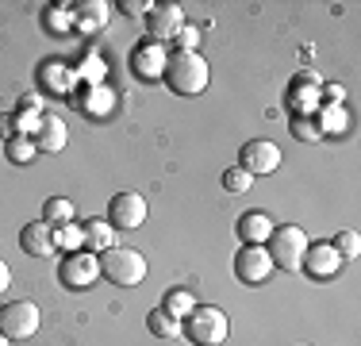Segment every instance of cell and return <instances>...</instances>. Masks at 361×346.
Masks as SVG:
<instances>
[{
	"mask_svg": "<svg viewBox=\"0 0 361 346\" xmlns=\"http://www.w3.org/2000/svg\"><path fill=\"white\" fill-rule=\"evenodd\" d=\"M166 85L177 93V97H200L204 89H208V62H204L196 50H177V54H169L166 62Z\"/></svg>",
	"mask_w": 361,
	"mask_h": 346,
	"instance_id": "1",
	"label": "cell"
},
{
	"mask_svg": "<svg viewBox=\"0 0 361 346\" xmlns=\"http://www.w3.org/2000/svg\"><path fill=\"white\" fill-rule=\"evenodd\" d=\"M180 335H185L192 346H223L227 335H231L227 311L212 308V304H196L185 319H180Z\"/></svg>",
	"mask_w": 361,
	"mask_h": 346,
	"instance_id": "2",
	"label": "cell"
},
{
	"mask_svg": "<svg viewBox=\"0 0 361 346\" xmlns=\"http://www.w3.org/2000/svg\"><path fill=\"white\" fill-rule=\"evenodd\" d=\"M100 277H108L119 289H135L146 281V258L131 246H111L100 254Z\"/></svg>",
	"mask_w": 361,
	"mask_h": 346,
	"instance_id": "3",
	"label": "cell"
},
{
	"mask_svg": "<svg viewBox=\"0 0 361 346\" xmlns=\"http://www.w3.org/2000/svg\"><path fill=\"white\" fill-rule=\"evenodd\" d=\"M307 235L296 227V223H285V227H273L269 242H265V250H269L273 266H281V270L288 273H300V266H304V254H307Z\"/></svg>",
	"mask_w": 361,
	"mask_h": 346,
	"instance_id": "4",
	"label": "cell"
},
{
	"mask_svg": "<svg viewBox=\"0 0 361 346\" xmlns=\"http://www.w3.org/2000/svg\"><path fill=\"white\" fill-rule=\"evenodd\" d=\"M100 277V254H89V250H77V254L62 258V270H58V281L70 292H85L92 289Z\"/></svg>",
	"mask_w": 361,
	"mask_h": 346,
	"instance_id": "5",
	"label": "cell"
},
{
	"mask_svg": "<svg viewBox=\"0 0 361 346\" xmlns=\"http://www.w3.org/2000/svg\"><path fill=\"white\" fill-rule=\"evenodd\" d=\"M39 331V308L31 300H12L0 308V335L12 342H23Z\"/></svg>",
	"mask_w": 361,
	"mask_h": 346,
	"instance_id": "6",
	"label": "cell"
},
{
	"mask_svg": "<svg viewBox=\"0 0 361 346\" xmlns=\"http://www.w3.org/2000/svg\"><path fill=\"white\" fill-rule=\"evenodd\" d=\"M146 196L142 193H116L111 196V204H108V223L111 227H123V231H135V227H142L146 223Z\"/></svg>",
	"mask_w": 361,
	"mask_h": 346,
	"instance_id": "7",
	"label": "cell"
},
{
	"mask_svg": "<svg viewBox=\"0 0 361 346\" xmlns=\"http://www.w3.org/2000/svg\"><path fill=\"white\" fill-rule=\"evenodd\" d=\"M238 166H243L250 177H265V173H277L281 166V150L277 143H269V138H250V143L238 150Z\"/></svg>",
	"mask_w": 361,
	"mask_h": 346,
	"instance_id": "8",
	"label": "cell"
},
{
	"mask_svg": "<svg viewBox=\"0 0 361 346\" xmlns=\"http://www.w3.org/2000/svg\"><path fill=\"white\" fill-rule=\"evenodd\" d=\"M269 273H273V258L265 246H243L235 254V277L243 285H262L269 281Z\"/></svg>",
	"mask_w": 361,
	"mask_h": 346,
	"instance_id": "9",
	"label": "cell"
},
{
	"mask_svg": "<svg viewBox=\"0 0 361 346\" xmlns=\"http://www.w3.org/2000/svg\"><path fill=\"white\" fill-rule=\"evenodd\" d=\"M342 258H338V250L331 246V242H312V246H307V254H304V266H300V270H304L307 277H312V281H331V277H338L342 273Z\"/></svg>",
	"mask_w": 361,
	"mask_h": 346,
	"instance_id": "10",
	"label": "cell"
},
{
	"mask_svg": "<svg viewBox=\"0 0 361 346\" xmlns=\"http://www.w3.org/2000/svg\"><path fill=\"white\" fill-rule=\"evenodd\" d=\"M166 62H169V54L161 50V42H146V47L135 50L131 69L142 77V81H158V77L166 73Z\"/></svg>",
	"mask_w": 361,
	"mask_h": 346,
	"instance_id": "11",
	"label": "cell"
},
{
	"mask_svg": "<svg viewBox=\"0 0 361 346\" xmlns=\"http://www.w3.org/2000/svg\"><path fill=\"white\" fill-rule=\"evenodd\" d=\"M20 246H23V254H31V258H50L54 254V227L50 223H27V227L20 231Z\"/></svg>",
	"mask_w": 361,
	"mask_h": 346,
	"instance_id": "12",
	"label": "cell"
},
{
	"mask_svg": "<svg viewBox=\"0 0 361 346\" xmlns=\"http://www.w3.org/2000/svg\"><path fill=\"white\" fill-rule=\"evenodd\" d=\"M273 227H277V223L265 212H246L243 220H238V239H243V246H265L273 235Z\"/></svg>",
	"mask_w": 361,
	"mask_h": 346,
	"instance_id": "13",
	"label": "cell"
},
{
	"mask_svg": "<svg viewBox=\"0 0 361 346\" xmlns=\"http://www.w3.org/2000/svg\"><path fill=\"white\" fill-rule=\"evenodd\" d=\"M180 28H185V16H180L177 4H166V8H154V12H150V35H154V42L177 39Z\"/></svg>",
	"mask_w": 361,
	"mask_h": 346,
	"instance_id": "14",
	"label": "cell"
},
{
	"mask_svg": "<svg viewBox=\"0 0 361 346\" xmlns=\"http://www.w3.org/2000/svg\"><path fill=\"white\" fill-rule=\"evenodd\" d=\"M81 231H85V250H89V254H104V250L119 246V242H116V227H111L108 220H89Z\"/></svg>",
	"mask_w": 361,
	"mask_h": 346,
	"instance_id": "15",
	"label": "cell"
},
{
	"mask_svg": "<svg viewBox=\"0 0 361 346\" xmlns=\"http://www.w3.org/2000/svg\"><path fill=\"white\" fill-rule=\"evenodd\" d=\"M66 146V124L58 116H42L39 124V135H35V150L42 154H58Z\"/></svg>",
	"mask_w": 361,
	"mask_h": 346,
	"instance_id": "16",
	"label": "cell"
},
{
	"mask_svg": "<svg viewBox=\"0 0 361 346\" xmlns=\"http://www.w3.org/2000/svg\"><path fill=\"white\" fill-rule=\"evenodd\" d=\"M146 327H150V335H158V339H180V319L169 316L166 308H154L150 316H146Z\"/></svg>",
	"mask_w": 361,
	"mask_h": 346,
	"instance_id": "17",
	"label": "cell"
},
{
	"mask_svg": "<svg viewBox=\"0 0 361 346\" xmlns=\"http://www.w3.org/2000/svg\"><path fill=\"white\" fill-rule=\"evenodd\" d=\"M42 223H50V227L73 223V201H66V196H50V201L42 204Z\"/></svg>",
	"mask_w": 361,
	"mask_h": 346,
	"instance_id": "18",
	"label": "cell"
},
{
	"mask_svg": "<svg viewBox=\"0 0 361 346\" xmlns=\"http://www.w3.org/2000/svg\"><path fill=\"white\" fill-rule=\"evenodd\" d=\"M54 250H62V254H77V250H85V231L77 227V223H62V227H54Z\"/></svg>",
	"mask_w": 361,
	"mask_h": 346,
	"instance_id": "19",
	"label": "cell"
},
{
	"mask_svg": "<svg viewBox=\"0 0 361 346\" xmlns=\"http://www.w3.org/2000/svg\"><path fill=\"white\" fill-rule=\"evenodd\" d=\"M4 154H8V162H16V166H27V162H35V138H23V135H16V138H8L4 143Z\"/></svg>",
	"mask_w": 361,
	"mask_h": 346,
	"instance_id": "20",
	"label": "cell"
},
{
	"mask_svg": "<svg viewBox=\"0 0 361 346\" xmlns=\"http://www.w3.org/2000/svg\"><path fill=\"white\" fill-rule=\"evenodd\" d=\"M161 308H166L169 316L185 319L188 311L196 308V297H192V292H188V289H169V292H166V304H161Z\"/></svg>",
	"mask_w": 361,
	"mask_h": 346,
	"instance_id": "21",
	"label": "cell"
},
{
	"mask_svg": "<svg viewBox=\"0 0 361 346\" xmlns=\"http://www.w3.org/2000/svg\"><path fill=\"white\" fill-rule=\"evenodd\" d=\"M73 12H77V20H81V28H100V23L108 20V4H104V0H92V4H77Z\"/></svg>",
	"mask_w": 361,
	"mask_h": 346,
	"instance_id": "22",
	"label": "cell"
},
{
	"mask_svg": "<svg viewBox=\"0 0 361 346\" xmlns=\"http://www.w3.org/2000/svg\"><path fill=\"white\" fill-rule=\"evenodd\" d=\"M331 246L338 250L342 262H354V258L361 254V239H357V231H338V235L331 239Z\"/></svg>",
	"mask_w": 361,
	"mask_h": 346,
	"instance_id": "23",
	"label": "cell"
},
{
	"mask_svg": "<svg viewBox=\"0 0 361 346\" xmlns=\"http://www.w3.org/2000/svg\"><path fill=\"white\" fill-rule=\"evenodd\" d=\"M292 135H296L300 143H319L323 127H319V119H312V116H292Z\"/></svg>",
	"mask_w": 361,
	"mask_h": 346,
	"instance_id": "24",
	"label": "cell"
},
{
	"mask_svg": "<svg viewBox=\"0 0 361 346\" xmlns=\"http://www.w3.org/2000/svg\"><path fill=\"white\" fill-rule=\"evenodd\" d=\"M250 185H254V177L243 166H231L223 173V189H227V193H250Z\"/></svg>",
	"mask_w": 361,
	"mask_h": 346,
	"instance_id": "25",
	"label": "cell"
},
{
	"mask_svg": "<svg viewBox=\"0 0 361 346\" xmlns=\"http://www.w3.org/2000/svg\"><path fill=\"white\" fill-rule=\"evenodd\" d=\"M85 112H97V116H108L111 112V93L108 89H97V93H89V100H85Z\"/></svg>",
	"mask_w": 361,
	"mask_h": 346,
	"instance_id": "26",
	"label": "cell"
},
{
	"mask_svg": "<svg viewBox=\"0 0 361 346\" xmlns=\"http://www.w3.org/2000/svg\"><path fill=\"white\" fill-rule=\"evenodd\" d=\"M196 42H200V31L196 28H180L177 31V47L180 50H196Z\"/></svg>",
	"mask_w": 361,
	"mask_h": 346,
	"instance_id": "27",
	"label": "cell"
},
{
	"mask_svg": "<svg viewBox=\"0 0 361 346\" xmlns=\"http://www.w3.org/2000/svg\"><path fill=\"white\" fill-rule=\"evenodd\" d=\"M12 289V270H8V262H0V292Z\"/></svg>",
	"mask_w": 361,
	"mask_h": 346,
	"instance_id": "28",
	"label": "cell"
},
{
	"mask_svg": "<svg viewBox=\"0 0 361 346\" xmlns=\"http://www.w3.org/2000/svg\"><path fill=\"white\" fill-rule=\"evenodd\" d=\"M127 16H146V8H150V4H142V0H127Z\"/></svg>",
	"mask_w": 361,
	"mask_h": 346,
	"instance_id": "29",
	"label": "cell"
},
{
	"mask_svg": "<svg viewBox=\"0 0 361 346\" xmlns=\"http://www.w3.org/2000/svg\"><path fill=\"white\" fill-rule=\"evenodd\" d=\"M323 93H326V97H338V100H342V97H346V93H342V85H326V89H323Z\"/></svg>",
	"mask_w": 361,
	"mask_h": 346,
	"instance_id": "30",
	"label": "cell"
},
{
	"mask_svg": "<svg viewBox=\"0 0 361 346\" xmlns=\"http://www.w3.org/2000/svg\"><path fill=\"white\" fill-rule=\"evenodd\" d=\"M0 346H12V339H4V335H0Z\"/></svg>",
	"mask_w": 361,
	"mask_h": 346,
	"instance_id": "31",
	"label": "cell"
}]
</instances>
